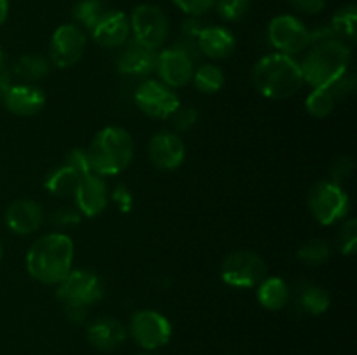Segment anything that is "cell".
Listing matches in <instances>:
<instances>
[{"label":"cell","instance_id":"obj_33","mask_svg":"<svg viewBox=\"0 0 357 355\" xmlns=\"http://www.w3.org/2000/svg\"><path fill=\"white\" fill-rule=\"evenodd\" d=\"M171 124L176 131L185 132V131H190L199 120V111L195 110L194 106H178V110L174 111L173 115L169 117Z\"/></svg>","mask_w":357,"mask_h":355},{"label":"cell","instance_id":"obj_21","mask_svg":"<svg viewBox=\"0 0 357 355\" xmlns=\"http://www.w3.org/2000/svg\"><path fill=\"white\" fill-rule=\"evenodd\" d=\"M195 42L199 52L211 59L229 58L236 49V37L223 26H204Z\"/></svg>","mask_w":357,"mask_h":355},{"label":"cell","instance_id":"obj_6","mask_svg":"<svg viewBox=\"0 0 357 355\" xmlns=\"http://www.w3.org/2000/svg\"><path fill=\"white\" fill-rule=\"evenodd\" d=\"M56 294L59 301L65 306H75V308H87L96 305L105 294L103 282L94 271L72 270L58 285Z\"/></svg>","mask_w":357,"mask_h":355},{"label":"cell","instance_id":"obj_27","mask_svg":"<svg viewBox=\"0 0 357 355\" xmlns=\"http://www.w3.org/2000/svg\"><path fill=\"white\" fill-rule=\"evenodd\" d=\"M331 30L342 42H354L357 35V9L356 6H345L333 14L330 23Z\"/></svg>","mask_w":357,"mask_h":355},{"label":"cell","instance_id":"obj_35","mask_svg":"<svg viewBox=\"0 0 357 355\" xmlns=\"http://www.w3.org/2000/svg\"><path fill=\"white\" fill-rule=\"evenodd\" d=\"M356 171V162L352 157H338L337 160L333 162V166H331V181H335V183H344V181L351 180L352 174H354Z\"/></svg>","mask_w":357,"mask_h":355},{"label":"cell","instance_id":"obj_34","mask_svg":"<svg viewBox=\"0 0 357 355\" xmlns=\"http://www.w3.org/2000/svg\"><path fill=\"white\" fill-rule=\"evenodd\" d=\"M66 166H70L72 169H75L80 176H87V174H93V166H91L89 152L84 148H73L72 152L66 155L65 160Z\"/></svg>","mask_w":357,"mask_h":355},{"label":"cell","instance_id":"obj_9","mask_svg":"<svg viewBox=\"0 0 357 355\" xmlns=\"http://www.w3.org/2000/svg\"><path fill=\"white\" fill-rule=\"evenodd\" d=\"M128 334L139 348L152 352L169 343L173 326L167 317L157 310H139L131 317Z\"/></svg>","mask_w":357,"mask_h":355},{"label":"cell","instance_id":"obj_19","mask_svg":"<svg viewBox=\"0 0 357 355\" xmlns=\"http://www.w3.org/2000/svg\"><path fill=\"white\" fill-rule=\"evenodd\" d=\"M45 93L35 84H16L9 86L2 97V103L10 113L17 117L37 115L45 106Z\"/></svg>","mask_w":357,"mask_h":355},{"label":"cell","instance_id":"obj_1","mask_svg":"<svg viewBox=\"0 0 357 355\" xmlns=\"http://www.w3.org/2000/svg\"><path fill=\"white\" fill-rule=\"evenodd\" d=\"M73 240L66 233H45L28 249L26 270L40 284L58 285L73 270Z\"/></svg>","mask_w":357,"mask_h":355},{"label":"cell","instance_id":"obj_16","mask_svg":"<svg viewBox=\"0 0 357 355\" xmlns=\"http://www.w3.org/2000/svg\"><path fill=\"white\" fill-rule=\"evenodd\" d=\"M77 211L87 218H96L107 209L110 194H108V184L105 178L98 174H87L80 180L75 194H73Z\"/></svg>","mask_w":357,"mask_h":355},{"label":"cell","instance_id":"obj_38","mask_svg":"<svg viewBox=\"0 0 357 355\" xmlns=\"http://www.w3.org/2000/svg\"><path fill=\"white\" fill-rule=\"evenodd\" d=\"M80 218H82V214H80L79 211H77V207L73 205V207H59L56 209L54 214H52V223L58 226H72V225H77V223L80 221Z\"/></svg>","mask_w":357,"mask_h":355},{"label":"cell","instance_id":"obj_8","mask_svg":"<svg viewBox=\"0 0 357 355\" xmlns=\"http://www.w3.org/2000/svg\"><path fill=\"white\" fill-rule=\"evenodd\" d=\"M131 35L145 47L159 51L169 37V21L160 7L142 3L129 16Z\"/></svg>","mask_w":357,"mask_h":355},{"label":"cell","instance_id":"obj_29","mask_svg":"<svg viewBox=\"0 0 357 355\" xmlns=\"http://www.w3.org/2000/svg\"><path fill=\"white\" fill-rule=\"evenodd\" d=\"M335 106H337V100L328 87L312 89L305 100L307 111L314 118H326L328 115L333 113Z\"/></svg>","mask_w":357,"mask_h":355},{"label":"cell","instance_id":"obj_7","mask_svg":"<svg viewBox=\"0 0 357 355\" xmlns=\"http://www.w3.org/2000/svg\"><path fill=\"white\" fill-rule=\"evenodd\" d=\"M222 281L230 287L251 289L257 287L267 277V265L264 258L250 249H239L230 253L223 260Z\"/></svg>","mask_w":357,"mask_h":355},{"label":"cell","instance_id":"obj_47","mask_svg":"<svg viewBox=\"0 0 357 355\" xmlns=\"http://www.w3.org/2000/svg\"><path fill=\"white\" fill-rule=\"evenodd\" d=\"M2 56H3V52H2V49H0V58H2Z\"/></svg>","mask_w":357,"mask_h":355},{"label":"cell","instance_id":"obj_44","mask_svg":"<svg viewBox=\"0 0 357 355\" xmlns=\"http://www.w3.org/2000/svg\"><path fill=\"white\" fill-rule=\"evenodd\" d=\"M7 16H9V0H0V26L6 23Z\"/></svg>","mask_w":357,"mask_h":355},{"label":"cell","instance_id":"obj_23","mask_svg":"<svg viewBox=\"0 0 357 355\" xmlns=\"http://www.w3.org/2000/svg\"><path fill=\"white\" fill-rule=\"evenodd\" d=\"M80 180H82V176H80L75 169H72V167L66 166V164H61V166L54 167V169L47 174V178H45L44 181V187L45 190L51 195H54V197H73Z\"/></svg>","mask_w":357,"mask_h":355},{"label":"cell","instance_id":"obj_43","mask_svg":"<svg viewBox=\"0 0 357 355\" xmlns=\"http://www.w3.org/2000/svg\"><path fill=\"white\" fill-rule=\"evenodd\" d=\"M65 313H66V319H68L70 322L82 324V322H86L89 310H87V308H75V306H65Z\"/></svg>","mask_w":357,"mask_h":355},{"label":"cell","instance_id":"obj_45","mask_svg":"<svg viewBox=\"0 0 357 355\" xmlns=\"http://www.w3.org/2000/svg\"><path fill=\"white\" fill-rule=\"evenodd\" d=\"M138 355H153V354H150V352H143V354H138Z\"/></svg>","mask_w":357,"mask_h":355},{"label":"cell","instance_id":"obj_10","mask_svg":"<svg viewBox=\"0 0 357 355\" xmlns=\"http://www.w3.org/2000/svg\"><path fill=\"white\" fill-rule=\"evenodd\" d=\"M135 104L146 117L166 120L181 103L169 86L155 79H143L135 90Z\"/></svg>","mask_w":357,"mask_h":355},{"label":"cell","instance_id":"obj_31","mask_svg":"<svg viewBox=\"0 0 357 355\" xmlns=\"http://www.w3.org/2000/svg\"><path fill=\"white\" fill-rule=\"evenodd\" d=\"M251 0H216L215 7L225 21H239L250 10Z\"/></svg>","mask_w":357,"mask_h":355},{"label":"cell","instance_id":"obj_37","mask_svg":"<svg viewBox=\"0 0 357 355\" xmlns=\"http://www.w3.org/2000/svg\"><path fill=\"white\" fill-rule=\"evenodd\" d=\"M328 89L333 93L335 100L337 101L344 100V97L351 96V94L356 90V77L352 75V73L347 72L344 77H340V79H338L333 86L328 87Z\"/></svg>","mask_w":357,"mask_h":355},{"label":"cell","instance_id":"obj_15","mask_svg":"<svg viewBox=\"0 0 357 355\" xmlns=\"http://www.w3.org/2000/svg\"><path fill=\"white\" fill-rule=\"evenodd\" d=\"M94 42L103 49H121L131 40V24L129 16L122 10H105L91 30Z\"/></svg>","mask_w":357,"mask_h":355},{"label":"cell","instance_id":"obj_14","mask_svg":"<svg viewBox=\"0 0 357 355\" xmlns=\"http://www.w3.org/2000/svg\"><path fill=\"white\" fill-rule=\"evenodd\" d=\"M149 159L157 169L160 171H174L183 164L187 150L185 143L176 132L160 131L150 138L146 146Z\"/></svg>","mask_w":357,"mask_h":355},{"label":"cell","instance_id":"obj_30","mask_svg":"<svg viewBox=\"0 0 357 355\" xmlns=\"http://www.w3.org/2000/svg\"><path fill=\"white\" fill-rule=\"evenodd\" d=\"M105 10L107 9H105L103 0H80L73 7L72 16L77 26L87 28L91 31L94 24L98 23V19L103 16Z\"/></svg>","mask_w":357,"mask_h":355},{"label":"cell","instance_id":"obj_2","mask_svg":"<svg viewBox=\"0 0 357 355\" xmlns=\"http://www.w3.org/2000/svg\"><path fill=\"white\" fill-rule=\"evenodd\" d=\"M253 84L268 100H288L303 87L300 61L282 52H272L258 59L253 66Z\"/></svg>","mask_w":357,"mask_h":355},{"label":"cell","instance_id":"obj_46","mask_svg":"<svg viewBox=\"0 0 357 355\" xmlns=\"http://www.w3.org/2000/svg\"><path fill=\"white\" fill-rule=\"evenodd\" d=\"M0 258H2V244H0Z\"/></svg>","mask_w":357,"mask_h":355},{"label":"cell","instance_id":"obj_40","mask_svg":"<svg viewBox=\"0 0 357 355\" xmlns=\"http://www.w3.org/2000/svg\"><path fill=\"white\" fill-rule=\"evenodd\" d=\"M293 9L303 14H319L326 7V0H288Z\"/></svg>","mask_w":357,"mask_h":355},{"label":"cell","instance_id":"obj_3","mask_svg":"<svg viewBox=\"0 0 357 355\" xmlns=\"http://www.w3.org/2000/svg\"><path fill=\"white\" fill-rule=\"evenodd\" d=\"M351 58V47L340 38L310 45V51L300 63L303 82L309 84L312 89L331 87L349 72Z\"/></svg>","mask_w":357,"mask_h":355},{"label":"cell","instance_id":"obj_20","mask_svg":"<svg viewBox=\"0 0 357 355\" xmlns=\"http://www.w3.org/2000/svg\"><path fill=\"white\" fill-rule=\"evenodd\" d=\"M128 338V329L114 317H100L87 327V340L96 350L114 352Z\"/></svg>","mask_w":357,"mask_h":355},{"label":"cell","instance_id":"obj_13","mask_svg":"<svg viewBox=\"0 0 357 355\" xmlns=\"http://www.w3.org/2000/svg\"><path fill=\"white\" fill-rule=\"evenodd\" d=\"M195 70V59L190 54L178 47L176 44L169 49H164L162 52H157L155 73L159 80L171 89L185 87L192 82Z\"/></svg>","mask_w":357,"mask_h":355},{"label":"cell","instance_id":"obj_18","mask_svg":"<svg viewBox=\"0 0 357 355\" xmlns=\"http://www.w3.org/2000/svg\"><path fill=\"white\" fill-rule=\"evenodd\" d=\"M44 223V209L37 200L17 198L7 207L6 225L16 235H31Z\"/></svg>","mask_w":357,"mask_h":355},{"label":"cell","instance_id":"obj_41","mask_svg":"<svg viewBox=\"0 0 357 355\" xmlns=\"http://www.w3.org/2000/svg\"><path fill=\"white\" fill-rule=\"evenodd\" d=\"M204 24L201 23L199 17L188 16L183 23V38H190V40H195L199 37V33L202 31Z\"/></svg>","mask_w":357,"mask_h":355},{"label":"cell","instance_id":"obj_39","mask_svg":"<svg viewBox=\"0 0 357 355\" xmlns=\"http://www.w3.org/2000/svg\"><path fill=\"white\" fill-rule=\"evenodd\" d=\"M110 198L115 202V205H117L119 211L121 212L131 211L132 202H135L131 190H129L126 184H117V187H115V190L110 194Z\"/></svg>","mask_w":357,"mask_h":355},{"label":"cell","instance_id":"obj_32","mask_svg":"<svg viewBox=\"0 0 357 355\" xmlns=\"http://www.w3.org/2000/svg\"><path fill=\"white\" fill-rule=\"evenodd\" d=\"M338 247L342 254H352L357 247V219L349 218L345 219L344 225L340 226L338 232Z\"/></svg>","mask_w":357,"mask_h":355},{"label":"cell","instance_id":"obj_24","mask_svg":"<svg viewBox=\"0 0 357 355\" xmlns=\"http://www.w3.org/2000/svg\"><path fill=\"white\" fill-rule=\"evenodd\" d=\"M13 73L24 84H35L51 73V61L40 54H24L13 65Z\"/></svg>","mask_w":357,"mask_h":355},{"label":"cell","instance_id":"obj_42","mask_svg":"<svg viewBox=\"0 0 357 355\" xmlns=\"http://www.w3.org/2000/svg\"><path fill=\"white\" fill-rule=\"evenodd\" d=\"M10 86V70L7 66L6 58H0V103H2V97L6 94V90Z\"/></svg>","mask_w":357,"mask_h":355},{"label":"cell","instance_id":"obj_12","mask_svg":"<svg viewBox=\"0 0 357 355\" xmlns=\"http://www.w3.org/2000/svg\"><path fill=\"white\" fill-rule=\"evenodd\" d=\"M86 33L75 23L61 24L54 30L49 44V61L56 68H70L77 65L86 51Z\"/></svg>","mask_w":357,"mask_h":355},{"label":"cell","instance_id":"obj_36","mask_svg":"<svg viewBox=\"0 0 357 355\" xmlns=\"http://www.w3.org/2000/svg\"><path fill=\"white\" fill-rule=\"evenodd\" d=\"M216 0H173L174 6L183 10L187 16L201 17L215 7Z\"/></svg>","mask_w":357,"mask_h":355},{"label":"cell","instance_id":"obj_22","mask_svg":"<svg viewBox=\"0 0 357 355\" xmlns=\"http://www.w3.org/2000/svg\"><path fill=\"white\" fill-rule=\"evenodd\" d=\"M257 298L264 308L278 312L282 310L289 301V285L281 277H265L257 285Z\"/></svg>","mask_w":357,"mask_h":355},{"label":"cell","instance_id":"obj_25","mask_svg":"<svg viewBox=\"0 0 357 355\" xmlns=\"http://www.w3.org/2000/svg\"><path fill=\"white\" fill-rule=\"evenodd\" d=\"M330 292L316 284H305L298 292V306L309 315H323L330 308Z\"/></svg>","mask_w":357,"mask_h":355},{"label":"cell","instance_id":"obj_11","mask_svg":"<svg viewBox=\"0 0 357 355\" xmlns=\"http://www.w3.org/2000/svg\"><path fill=\"white\" fill-rule=\"evenodd\" d=\"M267 37L275 51L288 56L298 54L310 45V30L302 19L291 14L275 16L268 23Z\"/></svg>","mask_w":357,"mask_h":355},{"label":"cell","instance_id":"obj_4","mask_svg":"<svg viewBox=\"0 0 357 355\" xmlns=\"http://www.w3.org/2000/svg\"><path fill=\"white\" fill-rule=\"evenodd\" d=\"M87 152L94 174L101 178L117 176L135 159V139L124 127L107 125L94 136Z\"/></svg>","mask_w":357,"mask_h":355},{"label":"cell","instance_id":"obj_5","mask_svg":"<svg viewBox=\"0 0 357 355\" xmlns=\"http://www.w3.org/2000/svg\"><path fill=\"white\" fill-rule=\"evenodd\" d=\"M309 211L319 225L331 226L338 221H344L349 216L351 198L340 183L331 180L317 181L307 197Z\"/></svg>","mask_w":357,"mask_h":355},{"label":"cell","instance_id":"obj_28","mask_svg":"<svg viewBox=\"0 0 357 355\" xmlns=\"http://www.w3.org/2000/svg\"><path fill=\"white\" fill-rule=\"evenodd\" d=\"M331 256V247L323 239H310L296 249V258L309 267H321Z\"/></svg>","mask_w":357,"mask_h":355},{"label":"cell","instance_id":"obj_26","mask_svg":"<svg viewBox=\"0 0 357 355\" xmlns=\"http://www.w3.org/2000/svg\"><path fill=\"white\" fill-rule=\"evenodd\" d=\"M195 89L202 94H215L225 84V73L220 66L215 63H204V65L197 66L194 70V77H192Z\"/></svg>","mask_w":357,"mask_h":355},{"label":"cell","instance_id":"obj_17","mask_svg":"<svg viewBox=\"0 0 357 355\" xmlns=\"http://www.w3.org/2000/svg\"><path fill=\"white\" fill-rule=\"evenodd\" d=\"M157 65V51L145 47L135 38L126 42L115 58V66L122 75L142 77L149 79L150 73L155 72Z\"/></svg>","mask_w":357,"mask_h":355}]
</instances>
